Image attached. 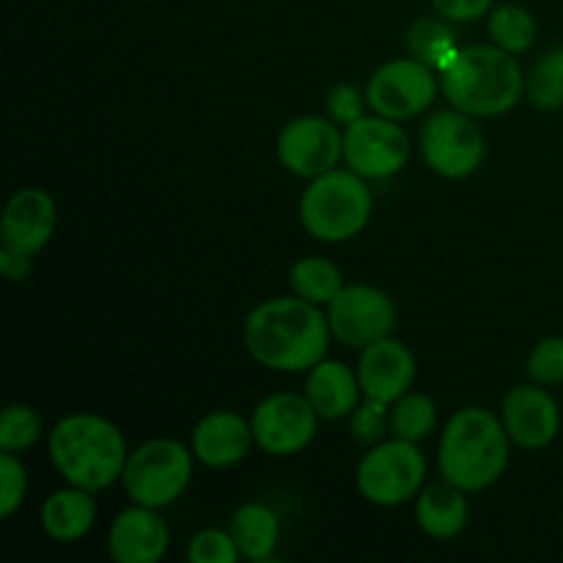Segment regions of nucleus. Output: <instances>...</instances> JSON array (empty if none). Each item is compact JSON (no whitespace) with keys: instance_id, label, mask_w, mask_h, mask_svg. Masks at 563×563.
Here are the masks:
<instances>
[{"instance_id":"1","label":"nucleus","mask_w":563,"mask_h":563,"mask_svg":"<svg viewBox=\"0 0 563 563\" xmlns=\"http://www.w3.org/2000/svg\"><path fill=\"white\" fill-rule=\"evenodd\" d=\"M328 313L302 297H273L247 313L242 339L247 355L273 372H311L328 357Z\"/></svg>"},{"instance_id":"2","label":"nucleus","mask_w":563,"mask_h":563,"mask_svg":"<svg viewBox=\"0 0 563 563\" xmlns=\"http://www.w3.org/2000/svg\"><path fill=\"white\" fill-rule=\"evenodd\" d=\"M440 93L451 108L473 119H493L515 110L526 97V71L498 44H471L460 47L456 58L440 71Z\"/></svg>"},{"instance_id":"3","label":"nucleus","mask_w":563,"mask_h":563,"mask_svg":"<svg viewBox=\"0 0 563 563\" xmlns=\"http://www.w3.org/2000/svg\"><path fill=\"white\" fill-rule=\"evenodd\" d=\"M49 460L55 471L71 487L102 493L110 484L121 482L130 451L115 423L91 412H75L60 418L47 440Z\"/></svg>"},{"instance_id":"4","label":"nucleus","mask_w":563,"mask_h":563,"mask_svg":"<svg viewBox=\"0 0 563 563\" xmlns=\"http://www.w3.org/2000/svg\"><path fill=\"white\" fill-rule=\"evenodd\" d=\"M511 438L500 416L484 407H465L449 418L440 438L438 465L443 478L465 493L493 487L509 467Z\"/></svg>"},{"instance_id":"5","label":"nucleus","mask_w":563,"mask_h":563,"mask_svg":"<svg viewBox=\"0 0 563 563\" xmlns=\"http://www.w3.org/2000/svg\"><path fill=\"white\" fill-rule=\"evenodd\" d=\"M372 212V190L352 168H333L317 176L300 198L302 229L319 242L352 240L366 229Z\"/></svg>"},{"instance_id":"6","label":"nucleus","mask_w":563,"mask_h":563,"mask_svg":"<svg viewBox=\"0 0 563 563\" xmlns=\"http://www.w3.org/2000/svg\"><path fill=\"white\" fill-rule=\"evenodd\" d=\"M192 449L170 438H154L137 445L121 473L126 498L148 509L176 504L192 482Z\"/></svg>"},{"instance_id":"7","label":"nucleus","mask_w":563,"mask_h":563,"mask_svg":"<svg viewBox=\"0 0 563 563\" xmlns=\"http://www.w3.org/2000/svg\"><path fill=\"white\" fill-rule=\"evenodd\" d=\"M427 478V456L418 443L394 438L377 443L357 465V489L374 506H401L416 498Z\"/></svg>"},{"instance_id":"8","label":"nucleus","mask_w":563,"mask_h":563,"mask_svg":"<svg viewBox=\"0 0 563 563\" xmlns=\"http://www.w3.org/2000/svg\"><path fill=\"white\" fill-rule=\"evenodd\" d=\"M421 154L443 179H467L482 168L487 141L473 115L462 110H440L421 126Z\"/></svg>"},{"instance_id":"9","label":"nucleus","mask_w":563,"mask_h":563,"mask_svg":"<svg viewBox=\"0 0 563 563\" xmlns=\"http://www.w3.org/2000/svg\"><path fill=\"white\" fill-rule=\"evenodd\" d=\"M438 93V71L412 55L388 60L366 82V102L372 113L394 121H407L427 113Z\"/></svg>"},{"instance_id":"10","label":"nucleus","mask_w":563,"mask_h":563,"mask_svg":"<svg viewBox=\"0 0 563 563\" xmlns=\"http://www.w3.org/2000/svg\"><path fill=\"white\" fill-rule=\"evenodd\" d=\"M330 333L350 350H366L388 339L396 330V306L383 289L352 284L335 295L328 306Z\"/></svg>"},{"instance_id":"11","label":"nucleus","mask_w":563,"mask_h":563,"mask_svg":"<svg viewBox=\"0 0 563 563\" xmlns=\"http://www.w3.org/2000/svg\"><path fill=\"white\" fill-rule=\"evenodd\" d=\"M410 159V137L399 121L361 115L344 130V163L363 179H390Z\"/></svg>"},{"instance_id":"12","label":"nucleus","mask_w":563,"mask_h":563,"mask_svg":"<svg viewBox=\"0 0 563 563\" xmlns=\"http://www.w3.org/2000/svg\"><path fill=\"white\" fill-rule=\"evenodd\" d=\"M251 429L264 454L295 456L317 438L319 412L306 394H273L253 410Z\"/></svg>"},{"instance_id":"13","label":"nucleus","mask_w":563,"mask_h":563,"mask_svg":"<svg viewBox=\"0 0 563 563\" xmlns=\"http://www.w3.org/2000/svg\"><path fill=\"white\" fill-rule=\"evenodd\" d=\"M275 152L289 174L317 179L344 159V132H339L333 119L300 115L280 130Z\"/></svg>"},{"instance_id":"14","label":"nucleus","mask_w":563,"mask_h":563,"mask_svg":"<svg viewBox=\"0 0 563 563\" xmlns=\"http://www.w3.org/2000/svg\"><path fill=\"white\" fill-rule=\"evenodd\" d=\"M500 421L511 443L526 451L548 449L561 432V410L544 385H517L504 396Z\"/></svg>"},{"instance_id":"15","label":"nucleus","mask_w":563,"mask_h":563,"mask_svg":"<svg viewBox=\"0 0 563 563\" xmlns=\"http://www.w3.org/2000/svg\"><path fill=\"white\" fill-rule=\"evenodd\" d=\"M58 209L49 192L25 187L9 198L0 220V245L20 256H36L53 240Z\"/></svg>"},{"instance_id":"16","label":"nucleus","mask_w":563,"mask_h":563,"mask_svg":"<svg viewBox=\"0 0 563 563\" xmlns=\"http://www.w3.org/2000/svg\"><path fill=\"white\" fill-rule=\"evenodd\" d=\"M361 352L357 379H361V390L366 399L394 405L401 396L410 394L418 377V363L410 346L388 335V339L377 341V344L366 346Z\"/></svg>"},{"instance_id":"17","label":"nucleus","mask_w":563,"mask_h":563,"mask_svg":"<svg viewBox=\"0 0 563 563\" xmlns=\"http://www.w3.org/2000/svg\"><path fill=\"white\" fill-rule=\"evenodd\" d=\"M159 509L130 506L113 520L108 533V553L115 563H157L168 553V522Z\"/></svg>"},{"instance_id":"18","label":"nucleus","mask_w":563,"mask_h":563,"mask_svg":"<svg viewBox=\"0 0 563 563\" xmlns=\"http://www.w3.org/2000/svg\"><path fill=\"white\" fill-rule=\"evenodd\" d=\"M253 443L256 440H253L251 421H245L240 412L214 410L196 423L190 449L201 465L223 471L245 460Z\"/></svg>"},{"instance_id":"19","label":"nucleus","mask_w":563,"mask_h":563,"mask_svg":"<svg viewBox=\"0 0 563 563\" xmlns=\"http://www.w3.org/2000/svg\"><path fill=\"white\" fill-rule=\"evenodd\" d=\"M361 394L363 390L357 372H352L346 363L324 357L308 372L306 399L311 401V407L324 421L352 418V412L357 410V401H361Z\"/></svg>"},{"instance_id":"20","label":"nucleus","mask_w":563,"mask_h":563,"mask_svg":"<svg viewBox=\"0 0 563 563\" xmlns=\"http://www.w3.org/2000/svg\"><path fill=\"white\" fill-rule=\"evenodd\" d=\"M465 489L451 484L449 478L432 484L418 495L416 504V522L427 537L440 539H454L465 531L467 517H471V506H467Z\"/></svg>"},{"instance_id":"21","label":"nucleus","mask_w":563,"mask_h":563,"mask_svg":"<svg viewBox=\"0 0 563 563\" xmlns=\"http://www.w3.org/2000/svg\"><path fill=\"white\" fill-rule=\"evenodd\" d=\"M97 500H93V493L80 487H66L58 489V493L49 495L42 506V520L44 533H47L53 542H80L88 531L97 522Z\"/></svg>"},{"instance_id":"22","label":"nucleus","mask_w":563,"mask_h":563,"mask_svg":"<svg viewBox=\"0 0 563 563\" xmlns=\"http://www.w3.org/2000/svg\"><path fill=\"white\" fill-rule=\"evenodd\" d=\"M231 537L245 559L269 561L280 542V520L267 504H245L231 517Z\"/></svg>"},{"instance_id":"23","label":"nucleus","mask_w":563,"mask_h":563,"mask_svg":"<svg viewBox=\"0 0 563 563\" xmlns=\"http://www.w3.org/2000/svg\"><path fill=\"white\" fill-rule=\"evenodd\" d=\"M289 284L297 297L313 302V306H330L341 289H344V278L341 269L335 267L330 258L322 256H306L291 267Z\"/></svg>"},{"instance_id":"24","label":"nucleus","mask_w":563,"mask_h":563,"mask_svg":"<svg viewBox=\"0 0 563 563\" xmlns=\"http://www.w3.org/2000/svg\"><path fill=\"white\" fill-rule=\"evenodd\" d=\"M407 53L432 66L434 71H443L456 58L460 47H456L454 31L445 22L421 20L407 31Z\"/></svg>"},{"instance_id":"25","label":"nucleus","mask_w":563,"mask_h":563,"mask_svg":"<svg viewBox=\"0 0 563 563\" xmlns=\"http://www.w3.org/2000/svg\"><path fill=\"white\" fill-rule=\"evenodd\" d=\"M526 97L537 110L563 108V47H553L537 58L526 75Z\"/></svg>"},{"instance_id":"26","label":"nucleus","mask_w":563,"mask_h":563,"mask_svg":"<svg viewBox=\"0 0 563 563\" xmlns=\"http://www.w3.org/2000/svg\"><path fill=\"white\" fill-rule=\"evenodd\" d=\"M537 20L528 9L515 3L498 5V9L489 14V36L493 44H498L500 49L511 55H522L533 47L537 42Z\"/></svg>"},{"instance_id":"27","label":"nucleus","mask_w":563,"mask_h":563,"mask_svg":"<svg viewBox=\"0 0 563 563\" xmlns=\"http://www.w3.org/2000/svg\"><path fill=\"white\" fill-rule=\"evenodd\" d=\"M438 429V405L427 394H405L390 405V432L394 438L421 443Z\"/></svg>"},{"instance_id":"28","label":"nucleus","mask_w":563,"mask_h":563,"mask_svg":"<svg viewBox=\"0 0 563 563\" xmlns=\"http://www.w3.org/2000/svg\"><path fill=\"white\" fill-rule=\"evenodd\" d=\"M38 438H42V418L36 410L25 405L5 407L0 416V449L20 454L31 449Z\"/></svg>"},{"instance_id":"29","label":"nucleus","mask_w":563,"mask_h":563,"mask_svg":"<svg viewBox=\"0 0 563 563\" xmlns=\"http://www.w3.org/2000/svg\"><path fill=\"white\" fill-rule=\"evenodd\" d=\"M528 379L544 388L563 385V335H548L531 350L526 363Z\"/></svg>"},{"instance_id":"30","label":"nucleus","mask_w":563,"mask_h":563,"mask_svg":"<svg viewBox=\"0 0 563 563\" xmlns=\"http://www.w3.org/2000/svg\"><path fill=\"white\" fill-rule=\"evenodd\" d=\"M240 555L242 553L231 531H218V528L198 531L187 544V561L190 563H236Z\"/></svg>"},{"instance_id":"31","label":"nucleus","mask_w":563,"mask_h":563,"mask_svg":"<svg viewBox=\"0 0 563 563\" xmlns=\"http://www.w3.org/2000/svg\"><path fill=\"white\" fill-rule=\"evenodd\" d=\"M27 493V471L14 454L3 451L0 456V517L9 520L20 509Z\"/></svg>"},{"instance_id":"32","label":"nucleus","mask_w":563,"mask_h":563,"mask_svg":"<svg viewBox=\"0 0 563 563\" xmlns=\"http://www.w3.org/2000/svg\"><path fill=\"white\" fill-rule=\"evenodd\" d=\"M350 429L361 443H379L383 434L390 429V405L377 399H366L363 405H357L355 412H352Z\"/></svg>"},{"instance_id":"33","label":"nucleus","mask_w":563,"mask_h":563,"mask_svg":"<svg viewBox=\"0 0 563 563\" xmlns=\"http://www.w3.org/2000/svg\"><path fill=\"white\" fill-rule=\"evenodd\" d=\"M363 104L366 102V91H355L346 82H339V86L330 88L328 93V108H330V119L339 121V124H352L363 115Z\"/></svg>"},{"instance_id":"34","label":"nucleus","mask_w":563,"mask_h":563,"mask_svg":"<svg viewBox=\"0 0 563 563\" xmlns=\"http://www.w3.org/2000/svg\"><path fill=\"white\" fill-rule=\"evenodd\" d=\"M495 0H432L440 16L454 22H476L484 14H489Z\"/></svg>"},{"instance_id":"35","label":"nucleus","mask_w":563,"mask_h":563,"mask_svg":"<svg viewBox=\"0 0 563 563\" xmlns=\"http://www.w3.org/2000/svg\"><path fill=\"white\" fill-rule=\"evenodd\" d=\"M0 269L9 280H27L33 269V256H20V253L0 247Z\"/></svg>"}]
</instances>
